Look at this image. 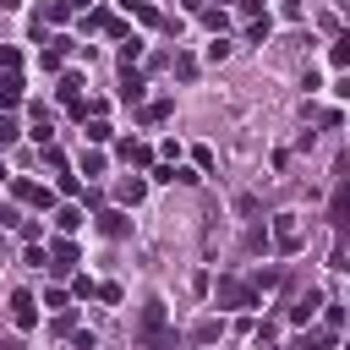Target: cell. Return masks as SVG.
<instances>
[{
	"label": "cell",
	"mask_w": 350,
	"mask_h": 350,
	"mask_svg": "<svg viewBox=\"0 0 350 350\" xmlns=\"http://www.w3.org/2000/svg\"><path fill=\"white\" fill-rule=\"evenodd\" d=\"M0 350H16V339H0Z\"/></svg>",
	"instance_id": "cell-33"
},
{
	"label": "cell",
	"mask_w": 350,
	"mask_h": 350,
	"mask_svg": "<svg viewBox=\"0 0 350 350\" xmlns=\"http://www.w3.org/2000/svg\"><path fill=\"white\" fill-rule=\"evenodd\" d=\"M16 104H22V77L5 71V77H0V109H16Z\"/></svg>",
	"instance_id": "cell-10"
},
{
	"label": "cell",
	"mask_w": 350,
	"mask_h": 350,
	"mask_svg": "<svg viewBox=\"0 0 350 350\" xmlns=\"http://www.w3.org/2000/svg\"><path fill=\"white\" fill-rule=\"evenodd\" d=\"M295 350H339V345H334V334H301Z\"/></svg>",
	"instance_id": "cell-16"
},
{
	"label": "cell",
	"mask_w": 350,
	"mask_h": 350,
	"mask_svg": "<svg viewBox=\"0 0 350 350\" xmlns=\"http://www.w3.org/2000/svg\"><path fill=\"white\" fill-rule=\"evenodd\" d=\"M328 66H334V71H345V66H350V38H345V33L334 38V49H328Z\"/></svg>",
	"instance_id": "cell-13"
},
{
	"label": "cell",
	"mask_w": 350,
	"mask_h": 350,
	"mask_svg": "<svg viewBox=\"0 0 350 350\" xmlns=\"http://www.w3.org/2000/svg\"><path fill=\"white\" fill-rule=\"evenodd\" d=\"M241 11H246L252 22H257V16H268V11H262V0H241Z\"/></svg>",
	"instance_id": "cell-30"
},
{
	"label": "cell",
	"mask_w": 350,
	"mask_h": 350,
	"mask_svg": "<svg viewBox=\"0 0 350 350\" xmlns=\"http://www.w3.org/2000/svg\"><path fill=\"white\" fill-rule=\"evenodd\" d=\"M66 16H71V5H66V0H55V5H44V16H38V22H44V27H60Z\"/></svg>",
	"instance_id": "cell-17"
},
{
	"label": "cell",
	"mask_w": 350,
	"mask_h": 350,
	"mask_svg": "<svg viewBox=\"0 0 350 350\" xmlns=\"http://www.w3.org/2000/svg\"><path fill=\"white\" fill-rule=\"evenodd\" d=\"M137 339H142V345H170V334H164V301H148V306H142Z\"/></svg>",
	"instance_id": "cell-3"
},
{
	"label": "cell",
	"mask_w": 350,
	"mask_h": 350,
	"mask_svg": "<svg viewBox=\"0 0 350 350\" xmlns=\"http://www.w3.org/2000/svg\"><path fill=\"white\" fill-rule=\"evenodd\" d=\"M246 38H252V44H262V38H268V16H257V22L246 27Z\"/></svg>",
	"instance_id": "cell-27"
},
{
	"label": "cell",
	"mask_w": 350,
	"mask_h": 350,
	"mask_svg": "<svg viewBox=\"0 0 350 350\" xmlns=\"http://www.w3.org/2000/svg\"><path fill=\"white\" fill-rule=\"evenodd\" d=\"M284 16H301V0H284Z\"/></svg>",
	"instance_id": "cell-31"
},
{
	"label": "cell",
	"mask_w": 350,
	"mask_h": 350,
	"mask_svg": "<svg viewBox=\"0 0 350 350\" xmlns=\"http://www.w3.org/2000/svg\"><path fill=\"white\" fill-rule=\"evenodd\" d=\"M11 197L38 202V208H49V202H55V191H49V186H33V180H11Z\"/></svg>",
	"instance_id": "cell-6"
},
{
	"label": "cell",
	"mask_w": 350,
	"mask_h": 350,
	"mask_svg": "<svg viewBox=\"0 0 350 350\" xmlns=\"http://www.w3.org/2000/svg\"><path fill=\"white\" fill-rule=\"evenodd\" d=\"M126 5H153V0H126Z\"/></svg>",
	"instance_id": "cell-34"
},
{
	"label": "cell",
	"mask_w": 350,
	"mask_h": 350,
	"mask_svg": "<svg viewBox=\"0 0 350 350\" xmlns=\"http://www.w3.org/2000/svg\"><path fill=\"white\" fill-rule=\"evenodd\" d=\"M120 98H126V104H137V98H142V77H137L131 66H126V77H120Z\"/></svg>",
	"instance_id": "cell-14"
},
{
	"label": "cell",
	"mask_w": 350,
	"mask_h": 350,
	"mask_svg": "<svg viewBox=\"0 0 350 350\" xmlns=\"http://www.w3.org/2000/svg\"><path fill=\"white\" fill-rule=\"evenodd\" d=\"M16 60H22L16 44H0V71H16Z\"/></svg>",
	"instance_id": "cell-26"
},
{
	"label": "cell",
	"mask_w": 350,
	"mask_h": 350,
	"mask_svg": "<svg viewBox=\"0 0 350 350\" xmlns=\"http://www.w3.org/2000/svg\"><path fill=\"white\" fill-rule=\"evenodd\" d=\"M16 137H22V131H16V120H0V148H11Z\"/></svg>",
	"instance_id": "cell-28"
},
{
	"label": "cell",
	"mask_w": 350,
	"mask_h": 350,
	"mask_svg": "<svg viewBox=\"0 0 350 350\" xmlns=\"http://www.w3.org/2000/svg\"><path fill=\"white\" fill-rule=\"evenodd\" d=\"M142 55V38H120V66H131Z\"/></svg>",
	"instance_id": "cell-20"
},
{
	"label": "cell",
	"mask_w": 350,
	"mask_h": 350,
	"mask_svg": "<svg viewBox=\"0 0 350 350\" xmlns=\"http://www.w3.org/2000/svg\"><path fill=\"white\" fill-rule=\"evenodd\" d=\"M60 98H66V104H77V98H82V77H77V71H66V77H60Z\"/></svg>",
	"instance_id": "cell-18"
},
{
	"label": "cell",
	"mask_w": 350,
	"mask_h": 350,
	"mask_svg": "<svg viewBox=\"0 0 350 350\" xmlns=\"http://www.w3.org/2000/svg\"><path fill=\"white\" fill-rule=\"evenodd\" d=\"M268 241H273V252H284V257L301 252V219H295V213H273V235H268Z\"/></svg>",
	"instance_id": "cell-1"
},
{
	"label": "cell",
	"mask_w": 350,
	"mask_h": 350,
	"mask_svg": "<svg viewBox=\"0 0 350 350\" xmlns=\"http://www.w3.org/2000/svg\"><path fill=\"white\" fill-rule=\"evenodd\" d=\"M120 159H126V164H137V170H148V164H153V148H148V142H137V137H126V142H120Z\"/></svg>",
	"instance_id": "cell-7"
},
{
	"label": "cell",
	"mask_w": 350,
	"mask_h": 350,
	"mask_svg": "<svg viewBox=\"0 0 350 350\" xmlns=\"http://www.w3.org/2000/svg\"><path fill=\"white\" fill-rule=\"evenodd\" d=\"M11 323H16L22 334H27L33 323H38V301H33L27 290H16V295H11Z\"/></svg>",
	"instance_id": "cell-5"
},
{
	"label": "cell",
	"mask_w": 350,
	"mask_h": 350,
	"mask_svg": "<svg viewBox=\"0 0 350 350\" xmlns=\"http://www.w3.org/2000/svg\"><path fill=\"white\" fill-rule=\"evenodd\" d=\"M77 224H82V208H77V202H66V208H55V230H60V235H71Z\"/></svg>",
	"instance_id": "cell-12"
},
{
	"label": "cell",
	"mask_w": 350,
	"mask_h": 350,
	"mask_svg": "<svg viewBox=\"0 0 350 350\" xmlns=\"http://www.w3.org/2000/svg\"><path fill=\"white\" fill-rule=\"evenodd\" d=\"M170 115V98H153V104H142V120H164Z\"/></svg>",
	"instance_id": "cell-21"
},
{
	"label": "cell",
	"mask_w": 350,
	"mask_h": 350,
	"mask_svg": "<svg viewBox=\"0 0 350 350\" xmlns=\"http://www.w3.org/2000/svg\"><path fill=\"white\" fill-rule=\"evenodd\" d=\"M213 301H219V306H230V312H246V306H257V290H252V284H241V279H219Z\"/></svg>",
	"instance_id": "cell-2"
},
{
	"label": "cell",
	"mask_w": 350,
	"mask_h": 350,
	"mask_svg": "<svg viewBox=\"0 0 350 350\" xmlns=\"http://www.w3.org/2000/svg\"><path fill=\"white\" fill-rule=\"evenodd\" d=\"M273 284H279V268H262V273L252 279V290H273Z\"/></svg>",
	"instance_id": "cell-24"
},
{
	"label": "cell",
	"mask_w": 350,
	"mask_h": 350,
	"mask_svg": "<svg viewBox=\"0 0 350 350\" xmlns=\"http://www.w3.org/2000/svg\"><path fill=\"white\" fill-rule=\"evenodd\" d=\"M115 197H120V202H131V208H137V202H142V197H148V180H142V175H126V180H115Z\"/></svg>",
	"instance_id": "cell-8"
},
{
	"label": "cell",
	"mask_w": 350,
	"mask_h": 350,
	"mask_svg": "<svg viewBox=\"0 0 350 350\" xmlns=\"http://www.w3.org/2000/svg\"><path fill=\"white\" fill-rule=\"evenodd\" d=\"M317 306H323V295H306V301H301V306H290V317H295V323H301V328H306V323H312V317H317Z\"/></svg>",
	"instance_id": "cell-15"
},
{
	"label": "cell",
	"mask_w": 350,
	"mask_h": 350,
	"mask_svg": "<svg viewBox=\"0 0 350 350\" xmlns=\"http://www.w3.org/2000/svg\"><path fill=\"white\" fill-rule=\"evenodd\" d=\"M71 295H82V301H88V295H98V284H93L88 273H77V279H71Z\"/></svg>",
	"instance_id": "cell-22"
},
{
	"label": "cell",
	"mask_w": 350,
	"mask_h": 350,
	"mask_svg": "<svg viewBox=\"0 0 350 350\" xmlns=\"http://www.w3.org/2000/svg\"><path fill=\"white\" fill-rule=\"evenodd\" d=\"M16 5H22V0H0V11H16Z\"/></svg>",
	"instance_id": "cell-32"
},
{
	"label": "cell",
	"mask_w": 350,
	"mask_h": 350,
	"mask_svg": "<svg viewBox=\"0 0 350 350\" xmlns=\"http://www.w3.org/2000/svg\"><path fill=\"white\" fill-rule=\"evenodd\" d=\"M82 175H104V153H98V148L82 153Z\"/></svg>",
	"instance_id": "cell-19"
},
{
	"label": "cell",
	"mask_w": 350,
	"mask_h": 350,
	"mask_svg": "<svg viewBox=\"0 0 350 350\" xmlns=\"http://www.w3.org/2000/svg\"><path fill=\"white\" fill-rule=\"evenodd\" d=\"M191 339H197V345H208V339H219V323H197V328H191Z\"/></svg>",
	"instance_id": "cell-25"
},
{
	"label": "cell",
	"mask_w": 350,
	"mask_h": 350,
	"mask_svg": "<svg viewBox=\"0 0 350 350\" xmlns=\"http://www.w3.org/2000/svg\"><path fill=\"white\" fill-rule=\"evenodd\" d=\"M170 180H180V186H197L202 175H197V170H180V164H175V170H170Z\"/></svg>",
	"instance_id": "cell-29"
},
{
	"label": "cell",
	"mask_w": 350,
	"mask_h": 350,
	"mask_svg": "<svg viewBox=\"0 0 350 350\" xmlns=\"http://www.w3.org/2000/svg\"><path fill=\"white\" fill-rule=\"evenodd\" d=\"M66 49H71V38H55L49 49H38V66H44V71H60V60H66Z\"/></svg>",
	"instance_id": "cell-11"
},
{
	"label": "cell",
	"mask_w": 350,
	"mask_h": 350,
	"mask_svg": "<svg viewBox=\"0 0 350 350\" xmlns=\"http://www.w3.org/2000/svg\"><path fill=\"white\" fill-rule=\"evenodd\" d=\"M98 230H104L109 241H120V235H126L131 224H126V213H120V208H104V213H98Z\"/></svg>",
	"instance_id": "cell-9"
},
{
	"label": "cell",
	"mask_w": 350,
	"mask_h": 350,
	"mask_svg": "<svg viewBox=\"0 0 350 350\" xmlns=\"http://www.w3.org/2000/svg\"><path fill=\"white\" fill-rule=\"evenodd\" d=\"M88 142H93V148L109 142V126H104V120H88Z\"/></svg>",
	"instance_id": "cell-23"
},
{
	"label": "cell",
	"mask_w": 350,
	"mask_h": 350,
	"mask_svg": "<svg viewBox=\"0 0 350 350\" xmlns=\"http://www.w3.org/2000/svg\"><path fill=\"white\" fill-rule=\"evenodd\" d=\"M44 257H49V273H71V268H77V246H71L66 235H60V241H49V252H44Z\"/></svg>",
	"instance_id": "cell-4"
}]
</instances>
